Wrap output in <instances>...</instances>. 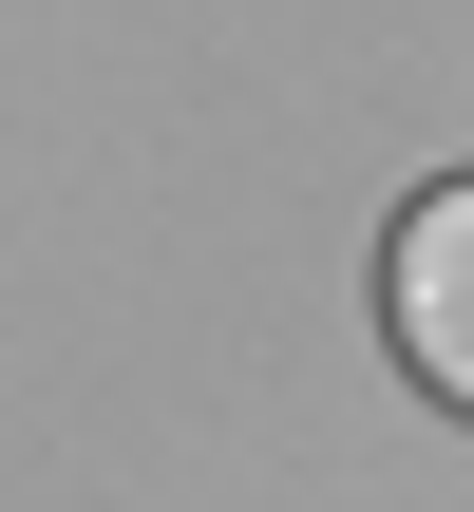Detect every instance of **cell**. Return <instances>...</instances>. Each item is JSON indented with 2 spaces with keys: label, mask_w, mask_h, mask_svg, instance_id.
<instances>
[{
  "label": "cell",
  "mask_w": 474,
  "mask_h": 512,
  "mask_svg": "<svg viewBox=\"0 0 474 512\" xmlns=\"http://www.w3.org/2000/svg\"><path fill=\"white\" fill-rule=\"evenodd\" d=\"M380 342L418 361V399H456V418H474V171H456V190H418V209L380 228Z\"/></svg>",
  "instance_id": "6da1fadb"
}]
</instances>
